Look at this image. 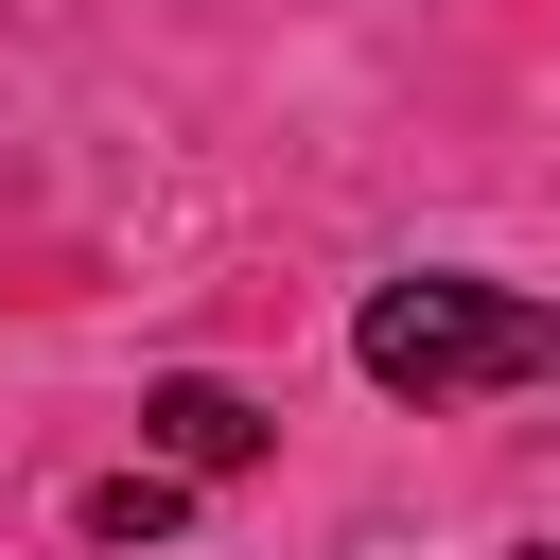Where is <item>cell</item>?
<instances>
[{"mask_svg":"<svg viewBox=\"0 0 560 560\" xmlns=\"http://www.w3.org/2000/svg\"><path fill=\"white\" fill-rule=\"evenodd\" d=\"M350 368L385 385V402H490V385H542L560 368V298H525V280H368V315H350Z\"/></svg>","mask_w":560,"mask_h":560,"instance_id":"cell-1","label":"cell"},{"mask_svg":"<svg viewBox=\"0 0 560 560\" xmlns=\"http://www.w3.org/2000/svg\"><path fill=\"white\" fill-rule=\"evenodd\" d=\"M140 438H158V472H245V455H262V402L210 385V368H175V385L140 402Z\"/></svg>","mask_w":560,"mask_h":560,"instance_id":"cell-2","label":"cell"},{"mask_svg":"<svg viewBox=\"0 0 560 560\" xmlns=\"http://www.w3.org/2000/svg\"><path fill=\"white\" fill-rule=\"evenodd\" d=\"M175 508H192V472H158V455H140V472H105V490H88V542H175Z\"/></svg>","mask_w":560,"mask_h":560,"instance_id":"cell-3","label":"cell"},{"mask_svg":"<svg viewBox=\"0 0 560 560\" xmlns=\"http://www.w3.org/2000/svg\"><path fill=\"white\" fill-rule=\"evenodd\" d=\"M525 560H560V542H525Z\"/></svg>","mask_w":560,"mask_h":560,"instance_id":"cell-4","label":"cell"}]
</instances>
